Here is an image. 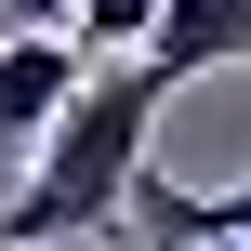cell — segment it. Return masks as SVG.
<instances>
[{"instance_id": "5", "label": "cell", "mask_w": 251, "mask_h": 251, "mask_svg": "<svg viewBox=\"0 0 251 251\" xmlns=\"http://www.w3.org/2000/svg\"><path fill=\"white\" fill-rule=\"evenodd\" d=\"M159 13H172V0H79V40H93V53H146Z\"/></svg>"}, {"instance_id": "6", "label": "cell", "mask_w": 251, "mask_h": 251, "mask_svg": "<svg viewBox=\"0 0 251 251\" xmlns=\"http://www.w3.org/2000/svg\"><path fill=\"white\" fill-rule=\"evenodd\" d=\"M0 26H66V0H0Z\"/></svg>"}, {"instance_id": "3", "label": "cell", "mask_w": 251, "mask_h": 251, "mask_svg": "<svg viewBox=\"0 0 251 251\" xmlns=\"http://www.w3.org/2000/svg\"><path fill=\"white\" fill-rule=\"evenodd\" d=\"M146 53H159L172 79H212V66H251V0H172Z\"/></svg>"}, {"instance_id": "1", "label": "cell", "mask_w": 251, "mask_h": 251, "mask_svg": "<svg viewBox=\"0 0 251 251\" xmlns=\"http://www.w3.org/2000/svg\"><path fill=\"white\" fill-rule=\"evenodd\" d=\"M172 93H185V79H172L159 53H132V66H93V79L66 93V119L40 132V185L0 212V251L132 225V199H146V146H159V106H172Z\"/></svg>"}, {"instance_id": "7", "label": "cell", "mask_w": 251, "mask_h": 251, "mask_svg": "<svg viewBox=\"0 0 251 251\" xmlns=\"http://www.w3.org/2000/svg\"><path fill=\"white\" fill-rule=\"evenodd\" d=\"M212 251H251V238H212Z\"/></svg>"}, {"instance_id": "4", "label": "cell", "mask_w": 251, "mask_h": 251, "mask_svg": "<svg viewBox=\"0 0 251 251\" xmlns=\"http://www.w3.org/2000/svg\"><path fill=\"white\" fill-rule=\"evenodd\" d=\"M146 238H159V251L251 238V185H159V172H146Z\"/></svg>"}, {"instance_id": "2", "label": "cell", "mask_w": 251, "mask_h": 251, "mask_svg": "<svg viewBox=\"0 0 251 251\" xmlns=\"http://www.w3.org/2000/svg\"><path fill=\"white\" fill-rule=\"evenodd\" d=\"M79 53H93V40H66V26H13V40H0V146H40V132L66 119V93L93 79Z\"/></svg>"}]
</instances>
